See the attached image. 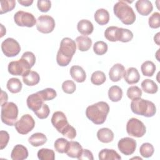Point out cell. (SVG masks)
<instances>
[{"label":"cell","mask_w":160,"mask_h":160,"mask_svg":"<svg viewBox=\"0 0 160 160\" xmlns=\"http://www.w3.org/2000/svg\"><path fill=\"white\" fill-rule=\"evenodd\" d=\"M100 160H119L121 159L120 155L114 149H103L99 151L98 154Z\"/></svg>","instance_id":"d4e9b609"},{"label":"cell","mask_w":160,"mask_h":160,"mask_svg":"<svg viewBox=\"0 0 160 160\" xmlns=\"http://www.w3.org/2000/svg\"><path fill=\"white\" fill-rule=\"evenodd\" d=\"M109 112V106L104 101H99L89 106L86 109V117L95 124H103Z\"/></svg>","instance_id":"7a4b0ae2"},{"label":"cell","mask_w":160,"mask_h":160,"mask_svg":"<svg viewBox=\"0 0 160 160\" xmlns=\"http://www.w3.org/2000/svg\"><path fill=\"white\" fill-rule=\"evenodd\" d=\"M6 87L9 92L13 94H16L19 92L21 91L22 85L19 79L12 78L8 81Z\"/></svg>","instance_id":"83f0119b"},{"label":"cell","mask_w":160,"mask_h":160,"mask_svg":"<svg viewBox=\"0 0 160 160\" xmlns=\"http://www.w3.org/2000/svg\"><path fill=\"white\" fill-rule=\"evenodd\" d=\"M28 142L32 146L38 147L44 144L47 142V138L43 133L36 132L28 138Z\"/></svg>","instance_id":"484cf974"},{"label":"cell","mask_w":160,"mask_h":160,"mask_svg":"<svg viewBox=\"0 0 160 160\" xmlns=\"http://www.w3.org/2000/svg\"><path fill=\"white\" fill-rule=\"evenodd\" d=\"M16 130L21 134H27L35 126V121L29 114H24L14 124Z\"/></svg>","instance_id":"ba28073f"},{"label":"cell","mask_w":160,"mask_h":160,"mask_svg":"<svg viewBox=\"0 0 160 160\" xmlns=\"http://www.w3.org/2000/svg\"><path fill=\"white\" fill-rule=\"evenodd\" d=\"M40 81L39 74L34 71H29L22 76L23 82L29 86H32L38 84Z\"/></svg>","instance_id":"603a6c76"},{"label":"cell","mask_w":160,"mask_h":160,"mask_svg":"<svg viewBox=\"0 0 160 160\" xmlns=\"http://www.w3.org/2000/svg\"><path fill=\"white\" fill-rule=\"evenodd\" d=\"M97 138L101 142L109 143L114 139V133L108 128H101L97 132Z\"/></svg>","instance_id":"44dd1931"},{"label":"cell","mask_w":160,"mask_h":160,"mask_svg":"<svg viewBox=\"0 0 160 160\" xmlns=\"http://www.w3.org/2000/svg\"><path fill=\"white\" fill-rule=\"evenodd\" d=\"M126 94L128 98L134 100L141 98L142 96V90L137 86H132L128 89Z\"/></svg>","instance_id":"60d3db41"},{"label":"cell","mask_w":160,"mask_h":160,"mask_svg":"<svg viewBox=\"0 0 160 160\" xmlns=\"http://www.w3.org/2000/svg\"><path fill=\"white\" fill-rule=\"evenodd\" d=\"M38 92L44 101L52 100L57 96L56 91L54 89L50 88H48L41 91H38Z\"/></svg>","instance_id":"74e56055"},{"label":"cell","mask_w":160,"mask_h":160,"mask_svg":"<svg viewBox=\"0 0 160 160\" xmlns=\"http://www.w3.org/2000/svg\"><path fill=\"white\" fill-rule=\"evenodd\" d=\"M156 65L151 61H146L144 62L141 66V70L142 74L148 77H151L153 76L156 71Z\"/></svg>","instance_id":"1f68e13d"},{"label":"cell","mask_w":160,"mask_h":160,"mask_svg":"<svg viewBox=\"0 0 160 160\" xmlns=\"http://www.w3.org/2000/svg\"><path fill=\"white\" fill-rule=\"evenodd\" d=\"M104 37L111 42L118 41L119 28L117 26H109L104 31Z\"/></svg>","instance_id":"4dcf8cb0"},{"label":"cell","mask_w":160,"mask_h":160,"mask_svg":"<svg viewBox=\"0 0 160 160\" xmlns=\"http://www.w3.org/2000/svg\"><path fill=\"white\" fill-rule=\"evenodd\" d=\"M142 89L148 94H155L158 90V86L155 82L149 79H146L141 82Z\"/></svg>","instance_id":"f1b7e54d"},{"label":"cell","mask_w":160,"mask_h":160,"mask_svg":"<svg viewBox=\"0 0 160 160\" xmlns=\"http://www.w3.org/2000/svg\"><path fill=\"white\" fill-rule=\"evenodd\" d=\"M125 72V68L122 64L120 63L115 64L111 67L109 71L110 80L112 82H118L124 77Z\"/></svg>","instance_id":"9a60e30c"},{"label":"cell","mask_w":160,"mask_h":160,"mask_svg":"<svg viewBox=\"0 0 160 160\" xmlns=\"http://www.w3.org/2000/svg\"><path fill=\"white\" fill-rule=\"evenodd\" d=\"M135 7L138 12L142 16L149 15L153 9V6L151 1L148 0H138L136 2Z\"/></svg>","instance_id":"2e32d148"},{"label":"cell","mask_w":160,"mask_h":160,"mask_svg":"<svg viewBox=\"0 0 160 160\" xmlns=\"http://www.w3.org/2000/svg\"><path fill=\"white\" fill-rule=\"evenodd\" d=\"M38 158L40 160H54L55 153L52 149L42 148L38 151Z\"/></svg>","instance_id":"d6a6232c"},{"label":"cell","mask_w":160,"mask_h":160,"mask_svg":"<svg viewBox=\"0 0 160 160\" xmlns=\"http://www.w3.org/2000/svg\"><path fill=\"white\" fill-rule=\"evenodd\" d=\"M28 108L34 112L38 111L43 105L44 100L37 92L36 93L29 95L26 100Z\"/></svg>","instance_id":"5bb4252c"},{"label":"cell","mask_w":160,"mask_h":160,"mask_svg":"<svg viewBox=\"0 0 160 160\" xmlns=\"http://www.w3.org/2000/svg\"><path fill=\"white\" fill-rule=\"evenodd\" d=\"M1 49L6 56L14 57L20 52L21 46L16 40L8 38L1 43Z\"/></svg>","instance_id":"30bf717a"},{"label":"cell","mask_w":160,"mask_h":160,"mask_svg":"<svg viewBox=\"0 0 160 160\" xmlns=\"http://www.w3.org/2000/svg\"><path fill=\"white\" fill-rule=\"evenodd\" d=\"M122 97V90L118 86H112L108 90V98L112 102L119 101Z\"/></svg>","instance_id":"f546056e"},{"label":"cell","mask_w":160,"mask_h":160,"mask_svg":"<svg viewBox=\"0 0 160 160\" xmlns=\"http://www.w3.org/2000/svg\"><path fill=\"white\" fill-rule=\"evenodd\" d=\"M16 6V1L5 0L0 2V14H2L12 11Z\"/></svg>","instance_id":"f35d334b"},{"label":"cell","mask_w":160,"mask_h":160,"mask_svg":"<svg viewBox=\"0 0 160 160\" xmlns=\"http://www.w3.org/2000/svg\"><path fill=\"white\" fill-rule=\"evenodd\" d=\"M108 48V44L102 41H97L93 45V51L94 53L99 56L104 54L107 52Z\"/></svg>","instance_id":"ab89813d"},{"label":"cell","mask_w":160,"mask_h":160,"mask_svg":"<svg viewBox=\"0 0 160 160\" xmlns=\"http://www.w3.org/2000/svg\"><path fill=\"white\" fill-rule=\"evenodd\" d=\"M154 152V149L153 146L149 142L143 143L139 148L140 154L146 158H150L152 156Z\"/></svg>","instance_id":"d590c367"},{"label":"cell","mask_w":160,"mask_h":160,"mask_svg":"<svg viewBox=\"0 0 160 160\" xmlns=\"http://www.w3.org/2000/svg\"><path fill=\"white\" fill-rule=\"evenodd\" d=\"M1 105L7 102L8 101V94L4 91H1Z\"/></svg>","instance_id":"816d5d0a"},{"label":"cell","mask_w":160,"mask_h":160,"mask_svg":"<svg viewBox=\"0 0 160 160\" xmlns=\"http://www.w3.org/2000/svg\"><path fill=\"white\" fill-rule=\"evenodd\" d=\"M32 66L24 59L21 58L18 61H13L9 63L8 70L13 76H23L31 71Z\"/></svg>","instance_id":"8992f818"},{"label":"cell","mask_w":160,"mask_h":160,"mask_svg":"<svg viewBox=\"0 0 160 160\" xmlns=\"http://www.w3.org/2000/svg\"><path fill=\"white\" fill-rule=\"evenodd\" d=\"M37 6L41 12H46L51 9V2L49 0H38Z\"/></svg>","instance_id":"f6af8a7d"},{"label":"cell","mask_w":160,"mask_h":160,"mask_svg":"<svg viewBox=\"0 0 160 160\" xmlns=\"http://www.w3.org/2000/svg\"><path fill=\"white\" fill-rule=\"evenodd\" d=\"M49 113H50L49 108L46 104H44V103L38 111L34 112V114H36V116L41 119L47 118L49 115Z\"/></svg>","instance_id":"ee69618b"},{"label":"cell","mask_w":160,"mask_h":160,"mask_svg":"<svg viewBox=\"0 0 160 160\" xmlns=\"http://www.w3.org/2000/svg\"><path fill=\"white\" fill-rule=\"evenodd\" d=\"M0 140H1V142H0L1 149H3L6 147L9 140V135L7 131H0Z\"/></svg>","instance_id":"7dc6e473"},{"label":"cell","mask_w":160,"mask_h":160,"mask_svg":"<svg viewBox=\"0 0 160 160\" xmlns=\"http://www.w3.org/2000/svg\"><path fill=\"white\" fill-rule=\"evenodd\" d=\"M94 18L96 22L99 25H105L108 24L109 21V12L103 8L98 9L94 13Z\"/></svg>","instance_id":"cb8c5ba5"},{"label":"cell","mask_w":160,"mask_h":160,"mask_svg":"<svg viewBox=\"0 0 160 160\" xmlns=\"http://www.w3.org/2000/svg\"><path fill=\"white\" fill-rule=\"evenodd\" d=\"M132 38L133 34L130 30L122 28H119L118 41H121L122 42H128L131 41Z\"/></svg>","instance_id":"8d00e7d4"},{"label":"cell","mask_w":160,"mask_h":160,"mask_svg":"<svg viewBox=\"0 0 160 160\" xmlns=\"http://www.w3.org/2000/svg\"><path fill=\"white\" fill-rule=\"evenodd\" d=\"M113 11L115 16L125 25H131L136 20V14L126 1H118L114 5Z\"/></svg>","instance_id":"3957f363"},{"label":"cell","mask_w":160,"mask_h":160,"mask_svg":"<svg viewBox=\"0 0 160 160\" xmlns=\"http://www.w3.org/2000/svg\"><path fill=\"white\" fill-rule=\"evenodd\" d=\"M124 81L129 84H136L140 79V75L138 69L135 68H129L125 72L124 76Z\"/></svg>","instance_id":"ffe728a7"},{"label":"cell","mask_w":160,"mask_h":160,"mask_svg":"<svg viewBox=\"0 0 160 160\" xmlns=\"http://www.w3.org/2000/svg\"><path fill=\"white\" fill-rule=\"evenodd\" d=\"M18 2L23 6H29L33 3L32 0H18Z\"/></svg>","instance_id":"f907efd6"},{"label":"cell","mask_w":160,"mask_h":160,"mask_svg":"<svg viewBox=\"0 0 160 160\" xmlns=\"http://www.w3.org/2000/svg\"><path fill=\"white\" fill-rule=\"evenodd\" d=\"M137 146L136 140L131 138L125 137L121 138L118 143V148L120 152L126 156L131 155L134 153Z\"/></svg>","instance_id":"7c38bea8"},{"label":"cell","mask_w":160,"mask_h":160,"mask_svg":"<svg viewBox=\"0 0 160 160\" xmlns=\"http://www.w3.org/2000/svg\"><path fill=\"white\" fill-rule=\"evenodd\" d=\"M14 20L18 26L28 28L33 27L37 21L32 13L23 11L16 12L14 15Z\"/></svg>","instance_id":"9c48e42d"},{"label":"cell","mask_w":160,"mask_h":160,"mask_svg":"<svg viewBox=\"0 0 160 160\" xmlns=\"http://www.w3.org/2000/svg\"><path fill=\"white\" fill-rule=\"evenodd\" d=\"M82 150L83 149L82 146L78 142L71 141L69 142L68 148L66 153L69 157L78 158L81 154Z\"/></svg>","instance_id":"d6986e66"},{"label":"cell","mask_w":160,"mask_h":160,"mask_svg":"<svg viewBox=\"0 0 160 160\" xmlns=\"http://www.w3.org/2000/svg\"><path fill=\"white\" fill-rule=\"evenodd\" d=\"M18 116V108L13 102H7L1 105V119L8 126H14Z\"/></svg>","instance_id":"5b68a950"},{"label":"cell","mask_w":160,"mask_h":160,"mask_svg":"<svg viewBox=\"0 0 160 160\" xmlns=\"http://www.w3.org/2000/svg\"><path fill=\"white\" fill-rule=\"evenodd\" d=\"M28 156V149L22 144L16 145L11 153V158L12 160H23L26 159Z\"/></svg>","instance_id":"e0dca14e"},{"label":"cell","mask_w":160,"mask_h":160,"mask_svg":"<svg viewBox=\"0 0 160 160\" xmlns=\"http://www.w3.org/2000/svg\"><path fill=\"white\" fill-rule=\"evenodd\" d=\"M75 41L69 38H64L61 42L56 56V62L60 66H66L71 61L76 52Z\"/></svg>","instance_id":"6da1fadb"},{"label":"cell","mask_w":160,"mask_h":160,"mask_svg":"<svg viewBox=\"0 0 160 160\" xmlns=\"http://www.w3.org/2000/svg\"><path fill=\"white\" fill-rule=\"evenodd\" d=\"M76 42L78 48L81 51H88L92 45V40L90 38L86 36H79L76 38Z\"/></svg>","instance_id":"4316f807"},{"label":"cell","mask_w":160,"mask_h":160,"mask_svg":"<svg viewBox=\"0 0 160 160\" xmlns=\"http://www.w3.org/2000/svg\"><path fill=\"white\" fill-rule=\"evenodd\" d=\"M62 134L68 139H73L76 136V131L74 127L69 124L68 128L62 132Z\"/></svg>","instance_id":"bcb514c9"},{"label":"cell","mask_w":160,"mask_h":160,"mask_svg":"<svg viewBox=\"0 0 160 160\" xmlns=\"http://www.w3.org/2000/svg\"><path fill=\"white\" fill-rule=\"evenodd\" d=\"M148 24L150 28L157 29L160 27V14L158 12H154L149 18Z\"/></svg>","instance_id":"b9f144b4"},{"label":"cell","mask_w":160,"mask_h":160,"mask_svg":"<svg viewBox=\"0 0 160 160\" xmlns=\"http://www.w3.org/2000/svg\"><path fill=\"white\" fill-rule=\"evenodd\" d=\"M69 142V141L63 138L57 139L54 144L55 150L59 153H66L68 148Z\"/></svg>","instance_id":"836d02e7"},{"label":"cell","mask_w":160,"mask_h":160,"mask_svg":"<svg viewBox=\"0 0 160 160\" xmlns=\"http://www.w3.org/2000/svg\"><path fill=\"white\" fill-rule=\"evenodd\" d=\"M70 75L78 82H83L86 79V74L83 68L79 66H72L70 68Z\"/></svg>","instance_id":"ac0fdd59"},{"label":"cell","mask_w":160,"mask_h":160,"mask_svg":"<svg viewBox=\"0 0 160 160\" xmlns=\"http://www.w3.org/2000/svg\"><path fill=\"white\" fill-rule=\"evenodd\" d=\"M127 133L135 138L142 137L146 132V128L144 123L137 118H131L128 120L126 124Z\"/></svg>","instance_id":"52a82bcc"},{"label":"cell","mask_w":160,"mask_h":160,"mask_svg":"<svg viewBox=\"0 0 160 160\" xmlns=\"http://www.w3.org/2000/svg\"><path fill=\"white\" fill-rule=\"evenodd\" d=\"M159 34H160V32H158L154 37V42L158 45L159 46Z\"/></svg>","instance_id":"f5cc1de1"},{"label":"cell","mask_w":160,"mask_h":160,"mask_svg":"<svg viewBox=\"0 0 160 160\" xmlns=\"http://www.w3.org/2000/svg\"><path fill=\"white\" fill-rule=\"evenodd\" d=\"M79 160L81 159H88V160H93L94 159V157L92 155V153L91 151H90L88 149H83L81 154L80 155V156L78 158Z\"/></svg>","instance_id":"681fc988"},{"label":"cell","mask_w":160,"mask_h":160,"mask_svg":"<svg viewBox=\"0 0 160 160\" xmlns=\"http://www.w3.org/2000/svg\"><path fill=\"white\" fill-rule=\"evenodd\" d=\"M51 121L52 126L61 134L69 125L65 114L62 111H56L54 112Z\"/></svg>","instance_id":"4fadbf2b"},{"label":"cell","mask_w":160,"mask_h":160,"mask_svg":"<svg viewBox=\"0 0 160 160\" xmlns=\"http://www.w3.org/2000/svg\"><path fill=\"white\" fill-rule=\"evenodd\" d=\"M21 58L26 60L32 67H33V66L35 64L36 57L33 52L30 51H26L22 54Z\"/></svg>","instance_id":"c3c4849f"},{"label":"cell","mask_w":160,"mask_h":160,"mask_svg":"<svg viewBox=\"0 0 160 160\" xmlns=\"http://www.w3.org/2000/svg\"><path fill=\"white\" fill-rule=\"evenodd\" d=\"M76 89V86L74 81L66 80L62 84V89L66 94H72Z\"/></svg>","instance_id":"7bdbcfd3"},{"label":"cell","mask_w":160,"mask_h":160,"mask_svg":"<svg viewBox=\"0 0 160 160\" xmlns=\"http://www.w3.org/2000/svg\"><path fill=\"white\" fill-rule=\"evenodd\" d=\"M131 109L133 113L147 118L152 117L156 112V106L152 102L141 98L132 100Z\"/></svg>","instance_id":"277c9868"},{"label":"cell","mask_w":160,"mask_h":160,"mask_svg":"<svg viewBox=\"0 0 160 160\" xmlns=\"http://www.w3.org/2000/svg\"><path fill=\"white\" fill-rule=\"evenodd\" d=\"M77 29L79 32L86 36L93 32L94 26L90 21L88 19H81L77 24Z\"/></svg>","instance_id":"7402d4cb"},{"label":"cell","mask_w":160,"mask_h":160,"mask_svg":"<svg viewBox=\"0 0 160 160\" xmlns=\"http://www.w3.org/2000/svg\"><path fill=\"white\" fill-rule=\"evenodd\" d=\"M106 80L105 74L101 71H94L91 76V82L96 86L102 84Z\"/></svg>","instance_id":"e575fe53"},{"label":"cell","mask_w":160,"mask_h":160,"mask_svg":"<svg viewBox=\"0 0 160 160\" xmlns=\"http://www.w3.org/2000/svg\"><path fill=\"white\" fill-rule=\"evenodd\" d=\"M54 18L49 15H41L36 21V28L41 33L48 34L51 32L55 28Z\"/></svg>","instance_id":"8fae6325"}]
</instances>
